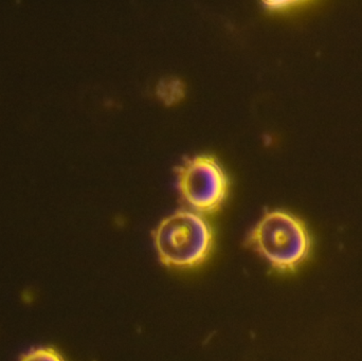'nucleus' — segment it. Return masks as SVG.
<instances>
[{
    "label": "nucleus",
    "instance_id": "39448f33",
    "mask_svg": "<svg viewBox=\"0 0 362 361\" xmlns=\"http://www.w3.org/2000/svg\"><path fill=\"white\" fill-rule=\"evenodd\" d=\"M19 361H65L63 356L53 348H36L21 356Z\"/></svg>",
    "mask_w": 362,
    "mask_h": 361
},
{
    "label": "nucleus",
    "instance_id": "423d86ee",
    "mask_svg": "<svg viewBox=\"0 0 362 361\" xmlns=\"http://www.w3.org/2000/svg\"><path fill=\"white\" fill-rule=\"evenodd\" d=\"M293 1H266V8L269 10H282V8H289L291 4H295Z\"/></svg>",
    "mask_w": 362,
    "mask_h": 361
},
{
    "label": "nucleus",
    "instance_id": "f257e3e1",
    "mask_svg": "<svg viewBox=\"0 0 362 361\" xmlns=\"http://www.w3.org/2000/svg\"><path fill=\"white\" fill-rule=\"evenodd\" d=\"M246 243L281 273L297 271L310 258L313 248L303 220L281 209L266 212L251 229Z\"/></svg>",
    "mask_w": 362,
    "mask_h": 361
},
{
    "label": "nucleus",
    "instance_id": "7ed1b4c3",
    "mask_svg": "<svg viewBox=\"0 0 362 361\" xmlns=\"http://www.w3.org/2000/svg\"><path fill=\"white\" fill-rule=\"evenodd\" d=\"M183 201L198 214L218 211L227 199L229 180L214 157L199 155L175 169Z\"/></svg>",
    "mask_w": 362,
    "mask_h": 361
},
{
    "label": "nucleus",
    "instance_id": "20e7f679",
    "mask_svg": "<svg viewBox=\"0 0 362 361\" xmlns=\"http://www.w3.org/2000/svg\"><path fill=\"white\" fill-rule=\"evenodd\" d=\"M185 84L177 78H165L156 87L157 97L165 106L177 104L185 97Z\"/></svg>",
    "mask_w": 362,
    "mask_h": 361
},
{
    "label": "nucleus",
    "instance_id": "f03ea898",
    "mask_svg": "<svg viewBox=\"0 0 362 361\" xmlns=\"http://www.w3.org/2000/svg\"><path fill=\"white\" fill-rule=\"evenodd\" d=\"M159 261L171 268L189 269L208 259L213 230L200 214L178 210L163 218L152 233Z\"/></svg>",
    "mask_w": 362,
    "mask_h": 361
}]
</instances>
